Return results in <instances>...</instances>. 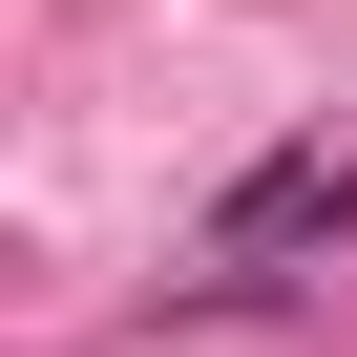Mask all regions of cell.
I'll return each instance as SVG.
<instances>
[{
  "label": "cell",
  "mask_w": 357,
  "mask_h": 357,
  "mask_svg": "<svg viewBox=\"0 0 357 357\" xmlns=\"http://www.w3.org/2000/svg\"><path fill=\"white\" fill-rule=\"evenodd\" d=\"M294 231H357V168H336V147H273L252 190L211 211V252H294Z\"/></svg>",
  "instance_id": "1"
}]
</instances>
